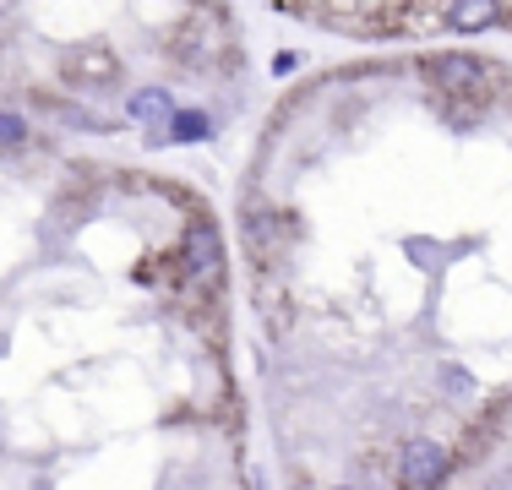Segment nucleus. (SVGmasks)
<instances>
[{"instance_id":"nucleus-7","label":"nucleus","mask_w":512,"mask_h":490,"mask_svg":"<svg viewBox=\"0 0 512 490\" xmlns=\"http://www.w3.org/2000/svg\"><path fill=\"white\" fill-rule=\"evenodd\" d=\"M126 115L148 126V147H164L169 142V115H175V98H169V88H142V93L126 98Z\"/></svg>"},{"instance_id":"nucleus-15","label":"nucleus","mask_w":512,"mask_h":490,"mask_svg":"<svg viewBox=\"0 0 512 490\" xmlns=\"http://www.w3.org/2000/svg\"><path fill=\"white\" fill-rule=\"evenodd\" d=\"M409 6H420V11H431V17H442V11L453 6V0H409Z\"/></svg>"},{"instance_id":"nucleus-8","label":"nucleus","mask_w":512,"mask_h":490,"mask_svg":"<svg viewBox=\"0 0 512 490\" xmlns=\"http://www.w3.org/2000/svg\"><path fill=\"white\" fill-rule=\"evenodd\" d=\"M256 311H262V322H267V333H273V338H289L295 311H289V289L278 284V273L256 278Z\"/></svg>"},{"instance_id":"nucleus-10","label":"nucleus","mask_w":512,"mask_h":490,"mask_svg":"<svg viewBox=\"0 0 512 490\" xmlns=\"http://www.w3.org/2000/svg\"><path fill=\"white\" fill-rule=\"evenodd\" d=\"M33 104H39L44 115H55L60 126H82V131H109V120H104V115H93V109H82V104H66V98H39V93H33Z\"/></svg>"},{"instance_id":"nucleus-5","label":"nucleus","mask_w":512,"mask_h":490,"mask_svg":"<svg viewBox=\"0 0 512 490\" xmlns=\"http://www.w3.org/2000/svg\"><path fill=\"white\" fill-rule=\"evenodd\" d=\"M60 77H66V88H115L120 82V55L109 44H82V49H66L60 55Z\"/></svg>"},{"instance_id":"nucleus-13","label":"nucleus","mask_w":512,"mask_h":490,"mask_svg":"<svg viewBox=\"0 0 512 490\" xmlns=\"http://www.w3.org/2000/svg\"><path fill=\"white\" fill-rule=\"evenodd\" d=\"M295 66H300V55H295V49H284V55L273 60V71H278V77H289V71H295Z\"/></svg>"},{"instance_id":"nucleus-17","label":"nucleus","mask_w":512,"mask_h":490,"mask_svg":"<svg viewBox=\"0 0 512 490\" xmlns=\"http://www.w3.org/2000/svg\"><path fill=\"white\" fill-rule=\"evenodd\" d=\"M338 490H344V485H338Z\"/></svg>"},{"instance_id":"nucleus-1","label":"nucleus","mask_w":512,"mask_h":490,"mask_svg":"<svg viewBox=\"0 0 512 490\" xmlns=\"http://www.w3.org/2000/svg\"><path fill=\"white\" fill-rule=\"evenodd\" d=\"M164 55L186 71L235 66V33L224 22V6H191L175 28L164 33Z\"/></svg>"},{"instance_id":"nucleus-16","label":"nucleus","mask_w":512,"mask_h":490,"mask_svg":"<svg viewBox=\"0 0 512 490\" xmlns=\"http://www.w3.org/2000/svg\"><path fill=\"white\" fill-rule=\"evenodd\" d=\"M502 28L512 33V6H507V0H502Z\"/></svg>"},{"instance_id":"nucleus-14","label":"nucleus","mask_w":512,"mask_h":490,"mask_svg":"<svg viewBox=\"0 0 512 490\" xmlns=\"http://www.w3.org/2000/svg\"><path fill=\"white\" fill-rule=\"evenodd\" d=\"M442 382L453 387V392H469V376H463V371H453V365H447V371H442Z\"/></svg>"},{"instance_id":"nucleus-11","label":"nucleus","mask_w":512,"mask_h":490,"mask_svg":"<svg viewBox=\"0 0 512 490\" xmlns=\"http://www.w3.org/2000/svg\"><path fill=\"white\" fill-rule=\"evenodd\" d=\"M207 131H213V120H207L202 109H175V115H169V142H202Z\"/></svg>"},{"instance_id":"nucleus-4","label":"nucleus","mask_w":512,"mask_h":490,"mask_svg":"<svg viewBox=\"0 0 512 490\" xmlns=\"http://www.w3.org/2000/svg\"><path fill=\"white\" fill-rule=\"evenodd\" d=\"M180 262H186V278L191 284H218L224 273V240H218L213 218H191L186 235H180Z\"/></svg>"},{"instance_id":"nucleus-6","label":"nucleus","mask_w":512,"mask_h":490,"mask_svg":"<svg viewBox=\"0 0 512 490\" xmlns=\"http://www.w3.org/2000/svg\"><path fill=\"white\" fill-rule=\"evenodd\" d=\"M491 104H496L491 93H431L436 120H442V126H453V131H474V126H485Z\"/></svg>"},{"instance_id":"nucleus-2","label":"nucleus","mask_w":512,"mask_h":490,"mask_svg":"<svg viewBox=\"0 0 512 490\" xmlns=\"http://www.w3.org/2000/svg\"><path fill=\"white\" fill-rule=\"evenodd\" d=\"M240 240H246V256L256 273H278V262L289 256V245L300 240V213L295 207H267L256 191H246V207H240Z\"/></svg>"},{"instance_id":"nucleus-3","label":"nucleus","mask_w":512,"mask_h":490,"mask_svg":"<svg viewBox=\"0 0 512 490\" xmlns=\"http://www.w3.org/2000/svg\"><path fill=\"white\" fill-rule=\"evenodd\" d=\"M453 447H442L436 436H414L404 447V458H398V480H404V490H442L447 480H453Z\"/></svg>"},{"instance_id":"nucleus-12","label":"nucleus","mask_w":512,"mask_h":490,"mask_svg":"<svg viewBox=\"0 0 512 490\" xmlns=\"http://www.w3.org/2000/svg\"><path fill=\"white\" fill-rule=\"evenodd\" d=\"M33 142V126L17 115V109H0V153H22Z\"/></svg>"},{"instance_id":"nucleus-9","label":"nucleus","mask_w":512,"mask_h":490,"mask_svg":"<svg viewBox=\"0 0 512 490\" xmlns=\"http://www.w3.org/2000/svg\"><path fill=\"white\" fill-rule=\"evenodd\" d=\"M442 28H453V33L502 28V0H453V6L442 11Z\"/></svg>"}]
</instances>
